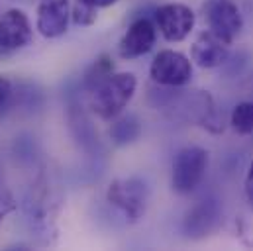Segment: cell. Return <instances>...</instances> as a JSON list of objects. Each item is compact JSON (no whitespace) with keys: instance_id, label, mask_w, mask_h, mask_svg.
Listing matches in <instances>:
<instances>
[{"instance_id":"1","label":"cell","mask_w":253,"mask_h":251,"mask_svg":"<svg viewBox=\"0 0 253 251\" xmlns=\"http://www.w3.org/2000/svg\"><path fill=\"white\" fill-rule=\"evenodd\" d=\"M137 88V79L133 73H112L94 92H92V112L100 120H114L131 102Z\"/></svg>"},{"instance_id":"2","label":"cell","mask_w":253,"mask_h":251,"mask_svg":"<svg viewBox=\"0 0 253 251\" xmlns=\"http://www.w3.org/2000/svg\"><path fill=\"white\" fill-rule=\"evenodd\" d=\"M106 200L122 214L127 224H137L147 212L149 187L139 177L116 179L108 185Z\"/></svg>"},{"instance_id":"3","label":"cell","mask_w":253,"mask_h":251,"mask_svg":"<svg viewBox=\"0 0 253 251\" xmlns=\"http://www.w3.org/2000/svg\"><path fill=\"white\" fill-rule=\"evenodd\" d=\"M210 155L200 145H189L177 151L171 171V187L177 194H190L202 183L208 171Z\"/></svg>"},{"instance_id":"4","label":"cell","mask_w":253,"mask_h":251,"mask_svg":"<svg viewBox=\"0 0 253 251\" xmlns=\"http://www.w3.org/2000/svg\"><path fill=\"white\" fill-rule=\"evenodd\" d=\"M200 14L206 28L230 43L244 32L242 10L232 0H206L200 8Z\"/></svg>"},{"instance_id":"5","label":"cell","mask_w":253,"mask_h":251,"mask_svg":"<svg viewBox=\"0 0 253 251\" xmlns=\"http://www.w3.org/2000/svg\"><path fill=\"white\" fill-rule=\"evenodd\" d=\"M153 22H155L159 34L167 42L177 43V42L187 40L190 36V32L194 30L196 14L187 4L169 2V4H161L159 8H155Z\"/></svg>"},{"instance_id":"6","label":"cell","mask_w":253,"mask_h":251,"mask_svg":"<svg viewBox=\"0 0 253 251\" xmlns=\"http://www.w3.org/2000/svg\"><path fill=\"white\" fill-rule=\"evenodd\" d=\"M149 77L153 83L169 88H179L192 79V61L185 53L175 49H161L149 67Z\"/></svg>"},{"instance_id":"7","label":"cell","mask_w":253,"mask_h":251,"mask_svg":"<svg viewBox=\"0 0 253 251\" xmlns=\"http://www.w3.org/2000/svg\"><path fill=\"white\" fill-rule=\"evenodd\" d=\"M222 216L224 210L218 198H202L185 214L183 232L190 240H202L218 230V226L222 224Z\"/></svg>"},{"instance_id":"8","label":"cell","mask_w":253,"mask_h":251,"mask_svg":"<svg viewBox=\"0 0 253 251\" xmlns=\"http://www.w3.org/2000/svg\"><path fill=\"white\" fill-rule=\"evenodd\" d=\"M157 42V26L149 18L133 20L118 42V55L126 61L147 55Z\"/></svg>"},{"instance_id":"9","label":"cell","mask_w":253,"mask_h":251,"mask_svg":"<svg viewBox=\"0 0 253 251\" xmlns=\"http://www.w3.org/2000/svg\"><path fill=\"white\" fill-rule=\"evenodd\" d=\"M230 42L222 40L210 30H202L190 47V59L200 69H218L230 59Z\"/></svg>"},{"instance_id":"10","label":"cell","mask_w":253,"mask_h":251,"mask_svg":"<svg viewBox=\"0 0 253 251\" xmlns=\"http://www.w3.org/2000/svg\"><path fill=\"white\" fill-rule=\"evenodd\" d=\"M32 24L24 10L12 8L0 16V47L4 51H16L30 43Z\"/></svg>"},{"instance_id":"11","label":"cell","mask_w":253,"mask_h":251,"mask_svg":"<svg viewBox=\"0 0 253 251\" xmlns=\"http://www.w3.org/2000/svg\"><path fill=\"white\" fill-rule=\"evenodd\" d=\"M71 4L69 0H42L38 4L36 28L43 38H59L69 28Z\"/></svg>"},{"instance_id":"12","label":"cell","mask_w":253,"mask_h":251,"mask_svg":"<svg viewBox=\"0 0 253 251\" xmlns=\"http://www.w3.org/2000/svg\"><path fill=\"white\" fill-rule=\"evenodd\" d=\"M108 135L114 145L124 147L139 139L141 135V122L137 120L135 114H120L112 120V126L108 129Z\"/></svg>"},{"instance_id":"13","label":"cell","mask_w":253,"mask_h":251,"mask_svg":"<svg viewBox=\"0 0 253 251\" xmlns=\"http://www.w3.org/2000/svg\"><path fill=\"white\" fill-rule=\"evenodd\" d=\"M230 126L238 135H253V102H240L230 114Z\"/></svg>"},{"instance_id":"14","label":"cell","mask_w":253,"mask_h":251,"mask_svg":"<svg viewBox=\"0 0 253 251\" xmlns=\"http://www.w3.org/2000/svg\"><path fill=\"white\" fill-rule=\"evenodd\" d=\"M112 75V63L108 57H98L96 61L92 63V67L88 69V73H86V77H84V86L90 90V92H94L108 77Z\"/></svg>"},{"instance_id":"15","label":"cell","mask_w":253,"mask_h":251,"mask_svg":"<svg viewBox=\"0 0 253 251\" xmlns=\"http://www.w3.org/2000/svg\"><path fill=\"white\" fill-rule=\"evenodd\" d=\"M96 18H98V8L84 0H77L75 6L71 8V20L75 26H92Z\"/></svg>"},{"instance_id":"16","label":"cell","mask_w":253,"mask_h":251,"mask_svg":"<svg viewBox=\"0 0 253 251\" xmlns=\"http://www.w3.org/2000/svg\"><path fill=\"white\" fill-rule=\"evenodd\" d=\"M14 210V196L10 194V190L4 187V183L0 181V226L6 220V216Z\"/></svg>"},{"instance_id":"17","label":"cell","mask_w":253,"mask_h":251,"mask_svg":"<svg viewBox=\"0 0 253 251\" xmlns=\"http://www.w3.org/2000/svg\"><path fill=\"white\" fill-rule=\"evenodd\" d=\"M244 190H246V198H248V204L253 210V159L248 167V175H246V183H244Z\"/></svg>"},{"instance_id":"18","label":"cell","mask_w":253,"mask_h":251,"mask_svg":"<svg viewBox=\"0 0 253 251\" xmlns=\"http://www.w3.org/2000/svg\"><path fill=\"white\" fill-rule=\"evenodd\" d=\"M10 94H12V83L8 81V77L0 75V106L6 104V100L10 98Z\"/></svg>"},{"instance_id":"19","label":"cell","mask_w":253,"mask_h":251,"mask_svg":"<svg viewBox=\"0 0 253 251\" xmlns=\"http://www.w3.org/2000/svg\"><path fill=\"white\" fill-rule=\"evenodd\" d=\"M84 2H88V4H92L96 8H108V6H114L118 0H84Z\"/></svg>"}]
</instances>
